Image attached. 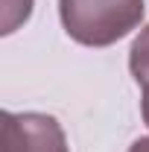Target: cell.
<instances>
[{"instance_id": "obj_3", "label": "cell", "mask_w": 149, "mask_h": 152, "mask_svg": "<svg viewBox=\"0 0 149 152\" xmlns=\"http://www.w3.org/2000/svg\"><path fill=\"white\" fill-rule=\"evenodd\" d=\"M129 67H131V76L137 79L140 88L149 85V26H146V29H140V35L134 38V44H131Z\"/></svg>"}, {"instance_id": "obj_5", "label": "cell", "mask_w": 149, "mask_h": 152, "mask_svg": "<svg viewBox=\"0 0 149 152\" xmlns=\"http://www.w3.org/2000/svg\"><path fill=\"white\" fill-rule=\"evenodd\" d=\"M143 120L149 126V85H143Z\"/></svg>"}, {"instance_id": "obj_4", "label": "cell", "mask_w": 149, "mask_h": 152, "mask_svg": "<svg viewBox=\"0 0 149 152\" xmlns=\"http://www.w3.org/2000/svg\"><path fill=\"white\" fill-rule=\"evenodd\" d=\"M29 9H32V0H3V32H15L18 23L29 18Z\"/></svg>"}, {"instance_id": "obj_1", "label": "cell", "mask_w": 149, "mask_h": 152, "mask_svg": "<svg viewBox=\"0 0 149 152\" xmlns=\"http://www.w3.org/2000/svg\"><path fill=\"white\" fill-rule=\"evenodd\" d=\"M67 35L88 47H108L143 18V0H58Z\"/></svg>"}, {"instance_id": "obj_2", "label": "cell", "mask_w": 149, "mask_h": 152, "mask_svg": "<svg viewBox=\"0 0 149 152\" xmlns=\"http://www.w3.org/2000/svg\"><path fill=\"white\" fill-rule=\"evenodd\" d=\"M3 146L0 152H67L64 132L50 114H3Z\"/></svg>"}, {"instance_id": "obj_6", "label": "cell", "mask_w": 149, "mask_h": 152, "mask_svg": "<svg viewBox=\"0 0 149 152\" xmlns=\"http://www.w3.org/2000/svg\"><path fill=\"white\" fill-rule=\"evenodd\" d=\"M129 152H149V137H140V140H137Z\"/></svg>"}]
</instances>
